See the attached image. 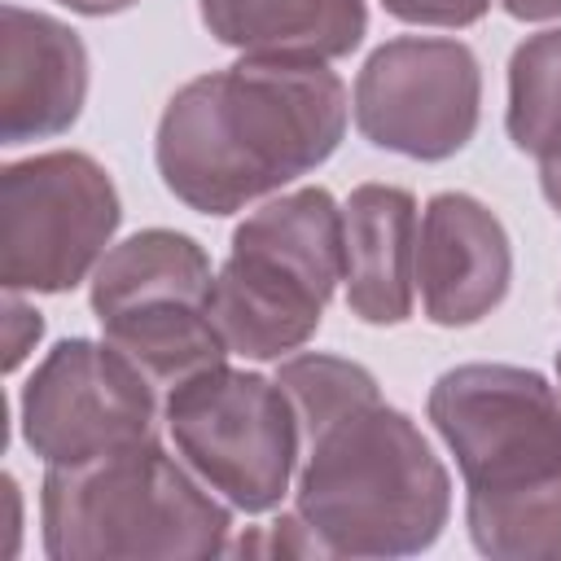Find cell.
Instances as JSON below:
<instances>
[{"label": "cell", "instance_id": "obj_1", "mask_svg": "<svg viewBox=\"0 0 561 561\" xmlns=\"http://www.w3.org/2000/svg\"><path fill=\"white\" fill-rule=\"evenodd\" d=\"M351 96L329 61L241 57L188 79L162 110L153 162L197 215H237L333 158Z\"/></svg>", "mask_w": 561, "mask_h": 561}, {"label": "cell", "instance_id": "obj_2", "mask_svg": "<svg viewBox=\"0 0 561 561\" xmlns=\"http://www.w3.org/2000/svg\"><path fill=\"white\" fill-rule=\"evenodd\" d=\"M482 557H561V390L522 364H456L425 399Z\"/></svg>", "mask_w": 561, "mask_h": 561}, {"label": "cell", "instance_id": "obj_3", "mask_svg": "<svg viewBox=\"0 0 561 561\" xmlns=\"http://www.w3.org/2000/svg\"><path fill=\"white\" fill-rule=\"evenodd\" d=\"M294 513L329 557H416L451 517V478L421 425L368 394L298 438Z\"/></svg>", "mask_w": 561, "mask_h": 561}, {"label": "cell", "instance_id": "obj_4", "mask_svg": "<svg viewBox=\"0 0 561 561\" xmlns=\"http://www.w3.org/2000/svg\"><path fill=\"white\" fill-rule=\"evenodd\" d=\"M232 508L158 438L48 465L39 539L48 561L101 557H224Z\"/></svg>", "mask_w": 561, "mask_h": 561}, {"label": "cell", "instance_id": "obj_5", "mask_svg": "<svg viewBox=\"0 0 561 561\" xmlns=\"http://www.w3.org/2000/svg\"><path fill=\"white\" fill-rule=\"evenodd\" d=\"M342 206L307 184L250 210L215 272V320L232 355L276 364L302 351L342 285Z\"/></svg>", "mask_w": 561, "mask_h": 561}, {"label": "cell", "instance_id": "obj_6", "mask_svg": "<svg viewBox=\"0 0 561 561\" xmlns=\"http://www.w3.org/2000/svg\"><path fill=\"white\" fill-rule=\"evenodd\" d=\"M101 337L123 351L158 390L228 364L215 320L210 254L175 228H145L105 250L88 289Z\"/></svg>", "mask_w": 561, "mask_h": 561}, {"label": "cell", "instance_id": "obj_7", "mask_svg": "<svg viewBox=\"0 0 561 561\" xmlns=\"http://www.w3.org/2000/svg\"><path fill=\"white\" fill-rule=\"evenodd\" d=\"M175 456L237 513H272L294 491L298 421L276 377L215 364L162 399Z\"/></svg>", "mask_w": 561, "mask_h": 561}, {"label": "cell", "instance_id": "obj_8", "mask_svg": "<svg viewBox=\"0 0 561 561\" xmlns=\"http://www.w3.org/2000/svg\"><path fill=\"white\" fill-rule=\"evenodd\" d=\"M123 219L110 171L83 149H48L0 171V280L66 294L96 272Z\"/></svg>", "mask_w": 561, "mask_h": 561}, {"label": "cell", "instance_id": "obj_9", "mask_svg": "<svg viewBox=\"0 0 561 561\" xmlns=\"http://www.w3.org/2000/svg\"><path fill=\"white\" fill-rule=\"evenodd\" d=\"M158 386L105 337H61L18 394L22 443L44 465H83L158 438Z\"/></svg>", "mask_w": 561, "mask_h": 561}, {"label": "cell", "instance_id": "obj_10", "mask_svg": "<svg viewBox=\"0 0 561 561\" xmlns=\"http://www.w3.org/2000/svg\"><path fill=\"white\" fill-rule=\"evenodd\" d=\"M355 127L368 145L443 162L460 153L482 118V66L447 35H399L368 53L351 92Z\"/></svg>", "mask_w": 561, "mask_h": 561}, {"label": "cell", "instance_id": "obj_11", "mask_svg": "<svg viewBox=\"0 0 561 561\" xmlns=\"http://www.w3.org/2000/svg\"><path fill=\"white\" fill-rule=\"evenodd\" d=\"M513 285V245L500 215L473 193H434L416 228V294L438 329L486 320Z\"/></svg>", "mask_w": 561, "mask_h": 561}, {"label": "cell", "instance_id": "obj_12", "mask_svg": "<svg viewBox=\"0 0 561 561\" xmlns=\"http://www.w3.org/2000/svg\"><path fill=\"white\" fill-rule=\"evenodd\" d=\"M88 101V48L53 13L0 9V140L26 145L61 136Z\"/></svg>", "mask_w": 561, "mask_h": 561}, {"label": "cell", "instance_id": "obj_13", "mask_svg": "<svg viewBox=\"0 0 561 561\" xmlns=\"http://www.w3.org/2000/svg\"><path fill=\"white\" fill-rule=\"evenodd\" d=\"M416 197L399 184H359L342 202V289L364 324H403L416 307Z\"/></svg>", "mask_w": 561, "mask_h": 561}, {"label": "cell", "instance_id": "obj_14", "mask_svg": "<svg viewBox=\"0 0 561 561\" xmlns=\"http://www.w3.org/2000/svg\"><path fill=\"white\" fill-rule=\"evenodd\" d=\"M202 26L241 57L337 61L364 44V0H197Z\"/></svg>", "mask_w": 561, "mask_h": 561}, {"label": "cell", "instance_id": "obj_15", "mask_svg": "<svg viewBox=\"0 0 561 561\" xmlns=\"http://www.w3.org/2000/svg\"><path fill=\"white\" fill-rule=\"evenodd\" d=\"M508 140L535 162L561 158V26L526 35L508 57Z\"/></svg>", "mask_w": 561, "mask_h": 561}, {"label": "cell", "instance_id": "obj_16", "mask_svg": "<svg viewBox=\"0 0 561 561\" xmlns=\"http://www.w3.org/2000/svg\"><path fill=\"white\" fill-rule=\"evenodd\" d=\"M381 9L399 22L412 26H443V31H460L486 18L491 0H381Z\"/></svg>", "mask_w": 561, "mask_h": 561}, {"label": "cell", "instance_id": "obj_17", "mask_svg": "<svg viewBox=\"0 0 561 561\" xmlns=\"http://www.w3.org/2000/svg\"><path fill=\"white\" fill-rule=\"evenodd\" d=\"M237 552H267V557H329L324 543L311 535V526L289 508L272 526H263V539H241Z\"/></svg>", "mask_w": 561, "mask_h": 561}, {"label": "cell", "instance_id": "obj_18", "mask_svg": "<svg viewBox=\"0 0 561 561\" xmlns=\"http://www.w3.org/2000/svg\"><path fill=\"white\" fill-rule=\"evenodd\" d=\"M39 337H44V316L18 289H4V373H18L22 359L39 346Z\"/></svg>", "mask_w": 561, "mask_h": 561}, {"label": "cell", "instance_id": "obj_19", "mask_svg": "<svg viewBox=\"0 0 561 561\" xmlns=\"http://www.w3.org/2000/svg\"><path fill=\"white\" fill-rule=\"evenodd\" d=\"M517 22H561V0H500Z\"/></svg>", "mask_w": 561, "mask_h": 561}, {"label": "cell", "instance_id": "obj_20", "mask_svg": "<svg viewBox=\"0 0 561 561\" xmlns=\"http://www.w3.org/2000/svg\"><path fill=\"white\" fill-rule=\"evenodd\" d=\"M57 4L70 9V13H83V18H110V13H123L140 0H57Z\"/></svg>", "mask_w": 561, "mask_h": 561}, {"label": "cell", "instance_id": "obj_21", "mask_svg": "<svg viewBox=\"0 0 561 561\" xmlns=\"http://www.w3.org/2000/svg\"><path fill=\"white\" fill-rule=\"evenodd\" d=\"M539 188H543L548 206L561 215V158L557 162H539Z\"/></svg>", "mask_w": 561, "mask_h": 561}, {"label": "cell", "instance_id": "obj_22", "mask_svg": "<svg viewBox=\"0 0 561 561\" xmlns=\"http://www.w3.org/2000/svg\"><path fill=\"white\" fill-rule=\"evenodd\" d=\"M557 381H561V351H557Z\"/></svg>", "mask_w": 561, "mask_h": 561}]
</instances>
